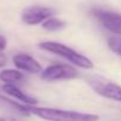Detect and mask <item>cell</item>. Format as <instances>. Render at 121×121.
Here are the masks:
<instances>
[{
	"mask_svg": "<svg viewBox=\"0 0 121 121\" xmlns=\"http://www.w3.org/2000/svg\"><path fill=\"white\" fill-rule=\"evenodd\" d=\"M27 112L30 114H35L45 120H58V121H91L97 120L99 115L87 114L74 110H64L58 108H49V107H36L33 104H26Z\"/></svg>",
	"mask_w": 121,
	"mask_h": 121,
	"instance_id": "6da1fadb",
	"label": "cell"
},
{
	"mask_svg": "<svg viewBox=\"0 0 121 121\" xmlns=\"http://www.w3.org/2000/svg\"><path fill=\"white\" fill-rule=\"evenodd\" d=\"M39 48L42 50H45L48 52H52L55 55H58L60 57L65 58L67 60H69L70 63L81 67L83 69H91L94 67L93 62L86 56L81 55L80 52H77L76 50L62 44V43H58V42H43L39 44Z\"/></svg>",
	"mask_w": 121,
	"mask_h": 121,
	"instance_id": "7a4b0ae2",
	"label": "cell"
},
{
	"mask_svg": "<svg viewBox=\"0 0 121 121\" xmlns=\"http://www.w3.org/2000/svg\"><path fill=\"white\" fill-rule=\"evenodd\" d=\"M90 88L100 96L121 102V86L100 76H91L87 80Z\"/></svg>",
	"mask_w": 121,
	"mask_h": 121,
	"instance_id": "3957f363",
	"label": "cell"
},
{
	"mask_svg": "<svg viewBox=\"0 0 121 121\" xmlns=\"http://www.w3.org/2000/svg\"><path fill=\"white\" fill-rule=\"evenodd\" d=\"M42 78L45 81H58V80H71L78 76V71L68 64H53L42 71Z\"/></svg>",
	"mask_w": 121,
	"mask_h": 121,
	"instance_id": "277c9868",
	"label": "cell"
},
{
	"mask_svg": "<svg viewBox=\"0 0 121 121\" xmlns=\"http://www.w3.org/2000/svg\"><path fill=\"white\" fill-rule=\"evenodd\" d=\"M55 11L45 6H29L22 13V19L27 25L42 24L49 17H52Z\"/></svg>",
	"mask_w": 121,
	"mask_h": 121,
	"instance_id": "5b68a950",
	"label": "cell"
},
{
	"mask_svg": "<svg viewBox=\"0 0 121 121\" xmlns=\"http://www.w3.org/2000/svg\"><path fill=\"white\" fill-rule=\"evenodd\" d=\"M94 16L106 30L121 36V14L120 13L103 11V10H95Z\"/></svg>",
	"mask_w": 121,
	"mask_h": 121,
	"instance_id": "8992f818",
	"label": "cell"
},
{
	"mask_svg": "<svg viewBox=\"0 0 121 121\" xmlns=\"http://www.w3.org/2000/svg\"><path fill=\"white\" fill-rule=\"evenodd\" d=\"M13 63L14 65L26 73L30 74H38L42 73V64L36 60L33 57L26 53H18L13 57Z\"/></svg>",
	"mask_w": 121,
	"mask_h": 121,
	"instance_id": "52a82bcc",
	"label": "cell"
},
{
	"mask_svg": "<svg viewBox=\"0 0 121 121\" xmlns=\"http://www.w3.org/2000/svg\"><path fill=\"white\" fill-rule=\"evenodd\" d=\"M3 90H4L6 94L11 95L12 97L17 99L18 101H20V102H23V103H25V104H36V103H37V100H36V99H33V97L29 96L26 93L22 91V90H20L17 86H14L13 83H5V84L3 86Z\"/></svg>",
	"mask_w": 121,
	"mask_h": 121,
	"instance_id": "ba28073f",
	"label": "cell"
},
{
	"mask_svg": "<svg viewBox=\"0 0 121 121\" xmlns=\"http://www.w3.org/2000/svg\"><path fill=\"white\" fill-rule=\"evenodd\" d=\"M0 109L6 110V112H13V113H19L23 115H29L30 113L27 112L26 104H20L17 103L12 100H9L4 96H0Z\"/></svg>",
	"mask_w": 121,
	"mask_h": 121,
	"instance_id": "9c48e42d",
	"label": "cell"
},
{
	"mask_svg": "<svg viewBox=\"0 0 121 121\" xmlns=\"http://www.w3.org/2000/svg\"><path fill=\"white\" fill-rule=\"evenodd\" d=\"M23 78H24V75L18 70L6 69L0 73V80L5 83H17V82H20Z\"/></svg>",
	"mask_w": 121,
	"mask_h": 121,
	"instance_id": "30bf717a",
	"label": "cell"
},
{
	"mask_svg": "<svg viewBox=\"0 0 121 121\" xmlns=\"http://www.w3.org/2000/svg\"><path fill=\"white\" fill-rule=\"evenodd\" d=\"M67 23L60 20L58 18H55V17H49L48 19H45L43 23H42V27L44 30H48V31H59V30H63L65 27Z\"/></svg>",
	"mask_w": 121,
	"mask_h": 121,
	"instance_id": "8fae6325",
	"label": "cell"
},
{
	"mask_svg": "<svg viewBox=\"0 0 121 121\" xmlns=\"http://www.w3.org/2000/svg\"><path fill=\"white\" fill-rule=\"evenodd\" d=\"M108 46L114 53L121 57V37H110L108 39Z\"/></svg>",
	"mask_w": 121,
	"mask_h": 121,
	"instance_id": "7c38bea8",
	"label": "cell"
},
{
	"mask_svg": "<svg viewBox=\"0 0 121 121\" xmlns=\"http://www.w3.org/2000/svg\"><path fill=\"white\" fill-rule=\"evenodd\" d=\"M6 63H7V57H6V55L3 53V52H0V68L4 67V65H6Z\"/></svg>",
	"mask_w": 121,
	"mask_h": 121,
	"instance_id": "4fadbf2b",
	"label": "cell"
},
{
	"mask_svg": "<svg viewBox=\"0 0 121 121\" xmlns=\"http://www.w3.org/2000/svg\"><path fill=\"white\" fill-rule=\"evenodd\" d=\"M6 45H7V40H6V38H5L4 36H0V51L4 50V49L6 48Z\"/></svg>",
	"mask_w": 121,
	"mask_h": 121,
	"instance_id": "5bb4252c",
	"label": "cell"
}]
</instances>
